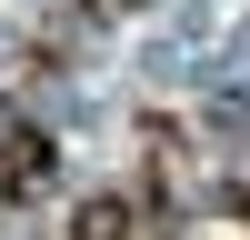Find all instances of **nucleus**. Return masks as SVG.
Instances as JSON below:
<instances>
[{
    "label": "nucleus",
    "instance_id": "4",
    "mask_svg": "<svg viewBox=\"0 0 250 240\" xmlns=\"http://www.w3.org/2000/svg\"><path fill=\"white\" fill-rule=\"evenodd\" d=\"M110 10H140V0H110Z\"/></svg>",
    "mask_w": 250,
    "mask_h": 240
},
{
    "label": "nucleus",
    "instance_id": "2",
    "mask_svg": "<svg viewBox=\"0 0 250 240\" xmlns=\"http://www.w3.org/2000/svg\"><path fill=\"white\" fill-rule=\"evenodd\" d=\"M130 200H120V190H90V200H80V210H70V240H130Z\"/></svg>",
    "mask_w": 250,
    "mask_h": 240
},
{
    "label": "nucleus",
    "instance_id": "3",
    "mask_svg": "<svg viewBox=\"0 0 250 240\" xmlns=\"http://www.w3.org/2000/svg\"><path fill=\"white\" fill-rule=\"evenodd\" d=\"M240 230H250V190H240Z\"/></svg>",
    "mask_w": 250,
    "mask_h": 240
},
{
    "label": "nucleus",
    "instance_id": "1",
    "mask_svg": "<svg viewBox=\"0 0 250 240\" xmlns=\"http://www.w3.org/2000/svg\"><path fill=\"white\" fill-rule=\"evenodd\" d=\"M50 130H10V150H0V190H10V200H30L40 190V180H50Z\"/></svg>",
    "mask_w": 250,
    "mask_h": 240
}]
</instances>
